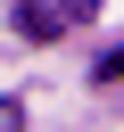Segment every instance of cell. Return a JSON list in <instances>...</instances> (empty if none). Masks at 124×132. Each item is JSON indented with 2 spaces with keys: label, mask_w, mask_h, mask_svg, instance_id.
Masks as SVG:
<instances>
[{
  "label": "cell",
  "mask_w": 124,
  "mask_h": 132,
  "mask_svg": "<svg viewBox=\"0 0 124 132\" xmlns=\"http://www.w3.org/2000/svg\"><path fill=\"white\" fill-rule=\"evenodd\" d=\"M91 74H99V82H116V74H124V50H107V58L91 66Z\"/></svg>",
  "instance_id": "obj_1"
}]
</instances>
